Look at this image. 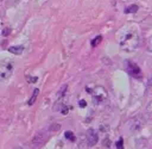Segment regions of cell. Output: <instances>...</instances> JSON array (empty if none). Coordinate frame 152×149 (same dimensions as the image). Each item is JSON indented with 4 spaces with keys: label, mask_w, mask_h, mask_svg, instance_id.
<instances>
[{
    "label": "cell",
    "mask_w": 152,
    "mask_h": 149,
    "mask_svg": "<svg viewBox=\"0 0 152 149\" xmlns=\"http://www.w3.org/2000/svg\"><path fill=\"white\" fill-rule=\"evenodd\" d=\"M13 72V63L10 61L0 62V80H7Z\"/></svg>",
    "instance_id": "3957f363"
},
{
    "label": "cell",
    "mask_w": 152,
    "mask_h": 149,
    "mask_svg": "<svg viewBox=\"0 0 152 149\" xmlns=\"http://www.w3.org/2000/svg\"><path fill=\"white\" fill-rule=\"evenodd\" d=\"M137 10H138V6H137V5H133V6L127 7L125 12H126V13H132V12H137Z\"/></svg>",
    "instance_id": "8fae6325"
},
{
    "label": "cell",
    "mask_w": 152,
    "mask_h": 149,
    "mask_svg": "<svg viewBox=\"0 0 152 149\" xmlns=\"http://www.w3.org/2000/svg\"><path fill=\"white\" fill-rule=\"evenodd\" d=\"M138 44H139V36L135 31H132L122 37L120 42V48L125 51H133L138 48Z\"/></svg>",
    "instance_id": "6da1fadb"
},
{
    "label": "cell",
    "mask_w": 152,
    "mask_h": 149,
    "mask_svg": "<svg viewBox=\"0 0 152 149\" xmlns=\"http://www.w3.org/2000/svg\"><path fill=\"white\" fill-rule=\"evenodd\" d=\"M91 97H93V103L95 105H97V104H100L107 99L108 93L102 86H95L93 92H91Z\"/></svg>",
    "instance_id": "7a4b0ae2"
},
{
    "label": "cell",
    "mask_w": 152,
    "mask_h": 149,
    "mask_svg": "<svg viewBox=\"0 0 152 149\" xmlns=\"http://www.w3.org/2000/svg\"><path fill=\"white\" fill-rule=\"evenodd\" d=\"M10 32H11V30H10L8 27H5V30H4V32H2V35H4V36H7V35H8Z\"/></svg>",
    "instance_id": "4fadbf2b"
},
{
    "label": "cell",
    "mask_w": 152,
    "mask_h": 149,
    "mask_svg": "<svg viewBox=\"0 0 152 149\" xmlns=\"http://www.w3.org/2000/svg\"><path fill=\"white\" fill-rule=\"evenodd\" d=\"M64 136H65L66 139H69V141H71V142H75V139H76L74 132H71V131H66V132L64 134Z\"/></svg>",
    "instance_id": "30bf717a"
},
{
    "label": "cell",
    "mask_w": 152,
    "mask_h": 149,
    "mask_svg": "<svg viewBox=\"0 0 152 149\" xmlns=\"http://www.w3.org/2000/svg\"><path fill=\"white\" fill-rule=\"evenodd\" d=\"M44 141H45L44 135H43L42 132H39V134H37L36 137L33 138V144H34V145H40V144H43Z\"/></svg>",
    "instance_id": "8992f818"
},
{
    "label": "cell",
    "mask_w": 152,
    "mask_h": 149,
    "mask_svg": "<svg viewBox=\"0 0 152 149\" xmlns=\"http://www.w3.org/2000/svg\"><path fill=\"white\" fill-rule=\"evenodd\" d=\"M122 142H124L122 138H119V141L116 142V148H118V149H124V145H122L124 143H122Z\"/></svg>",
    "instance_id": "7c38bea8"
},
{
    "label": "cell",
    "mask_w": 152,
    "mask_h": 149,
    "mask_svg": "<svg viewBox=\"0 0 152 149\" xmlns=\"http://www.w3.org/2000/svg\"><path fill=\"white\" fill-rule=\"evenodd\" d=\"M38 94H39V91H38V88H36V89L33 91V93H32L31 98H30V99H28V101H27V105H28V106H31V105H33V104L36 103V99H37Z\"/></svg>",
    "instance_id": "ba28073f"
},
{
    "label": "cell",
    "mask_w": 152,
    "mask_h": 149,
    "mask_svg": "<svg viewBox=\"0 0 152 149\" xmlns=\"http://www.w3.org/2000/svg\"><path fill=\"white\" fill-rule=\"evenodd\" d=\"M14 149H21V148H14Z\"/></svg>",
    "instance_id": "e0dca14e"
},
{
    "label": "cell",
    "mask_w": 152,
    "mask_h": 149,
    "mask_svg": "<svg viewBox=\"0 0 152 149\" xmlns=\"http://www.w3.org/2000/svg\"><path fill=\"white\" fill-rule=\"evenodd\" d=\"M23 50H24V46H23V45H15V46H10V48H8V51L12 52V54H14V55L21 54Z\"/></svg>",
    "instance_id": "52a82bcc"
},
{
    "label": "cell",
    "mask_w": 152,
    "mask_h": 149,
    "mask_svg": "<svg viewBox=\"0 0 152 149\" xmlns=\"http://www.w3.org/2000/svg\"><path fill=\"white\" fill-rule=\"evenodd\" d=\"M128 70H129V73H131L133 76H135V77H139L140 74H141L140 68H139L135 63H133V62H128Z\"/></svg>",
    "instance_id": "5b68a950"
},
{
    "label": "cell",
    "mask_w": 152,
    "mask_h": 149,
    "mask_svg": "<svg viewBox=\"0 0 152 149\" xmlns=\"http://www.w3.org/2000/svg\"><path fill=\"white\" fill-rule=\"evenodd\" d=\"M62 113H63V114H66V113H68V107H65V105H63V108H62Z\"/></svg>",
    "instance_id": "9a60e30c"
},
{
    "label": "cell",
    "mask_w": 152,
    "mask_h": 149,
    "mask_svg": "<svg viewBox=\"0 0 152 149\" xmlns=\"http://www.w3.org/2000/svg\"><path fill=\"white\" fill-rule=\"evenodd\" d=\"M80 106H81V107H86V106H87V103H86L84 100H80Z\"/></svg>",
    "instance_id": "5bb4252c"
},
{
    "label": "cell",
    "mask_w": 152,
    "mask_h": 149,
    "mask_svg": "<svg viewBox=\"0 0 152 149\" xmlns=\"http://www.w3.org/2000/svg\"><path fill=\"white\" fill-rule=\"evenodd\" d=\"M86 138H87V142L89 143V145H95L99 141V136H97V134L94 129H88L87 130Z\"/></svg>",
    "instance_id": "277c9868"
},
{
    "label": "cell",
    "mask_w": 152,
    "mask_h": 149,
    "mask_svg": "<svg viewBox=\"0 0 152 149\" xmlns=\"http://www.w3.org/2000/svg\"><path fill=\"white\" fill-rule=\"evenodd\" d=\"M27 81H30V82H34V81H37V77H34V79H32V77H30V76H27Z\"/></svg>",
    "instance_id": "2e32d148"
},
{
    "label": "cell",
    "mask_w": 152,
    "mask_h": 149,
    "mask_svg": "<svg viewBox=\"0 0 152 149\" xmlns=\"http://www.w3.org/2000/svg\"><path fill=\"white\" fill-rule=\"evenodd\" d=\"M101 42H102V36H96L95 38H93V39H91L90 44H91V46H93V48H95V46H97Z\"/></svg>",
    "instance_id": "9c48e42d"
}]
</instances>
